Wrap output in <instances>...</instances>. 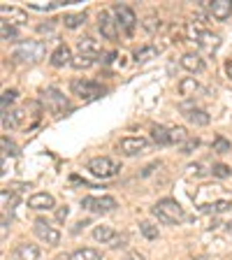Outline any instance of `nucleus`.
Wrapping results in <instances>:
<instances>
[{
  "mask_svg": "<svg viewBox=\"0 0 232 260\" xmlns=\"http://www.w3.org/2000/svg\"><path fill=\"white\" fill-rule=\"evenodd\" d=\"M197 146H200V140H197V137H188V140H186V144L181 146V153H193Z\"/></svg>",
  "mask_w": 232,
  "mask_h": 260,
  "instance_id": "37",
  "label": "nucleus"
},
{
  "mask_svg": "<svg viewBox=\"0 0 232 260\" xmlns=\"http://www.w3.org/2000/svg\"><path fill=\"white\" fill-rule=\"evenodd\" d=\"M125 244H128V235H114V239L109 242L112 249H123Z\"/></svg>",
  "mask_w": 232,
  "mask_h": 260,
  "instance_id": "38",
  "label": "nucleus"
},
{
  "mask_svg": "<svg viewBox=\"0 0 232 260\" xmlns=\"http://www.w3.org/2000/svg\"><path fill=\"white\" fill-rule=\"evenodd\" d=\"M7 153H10V156H16V144L14 142H10L7 140V135H3V156H7Z\"/></svg>",
  "mask_w": 232,
  "mask_h": 260,
  "instance_id": "35",
  "label": "nucleus"
},
{
  "mask_svg": "<svg viewBox=\"0 0 232 260\" xmlns=\"http://www.w3.org/2000/svg\"><path fill=\"white\" fill-rule=\"evenodd\" d=\"M32 228H35V235H38V237L42 239V242L51 244V246L60 242V233H58V230H56L54 225H51V223L47 221V218H38V221H35V225H32Z\"/></svg>",
  "mask_w": 232,
  "mask_h": 260,
  "instance_id": "8",
  "label": "nucleus"
},
{
  "mask_svg": "<svg viewBox=\"0 0 232 260\" xmlns=\"http://www.w3.org/2000/svg\"><path fill=\"white\" fill-rule=\"evenodd\" d=\"M158 54H160V49L153 47V44H146V47H142V49H137L135 51V60L137 63H146V60L156 58Z\"/></svg>",
  "mask_w": 232,
  "mask_h": 260,
  "instance_id": "22",
  "label": "nucleus"
},
{
  "mask_svg": "<svg viewBox=\"0 0 232 260\" xmlns=\"http://www.w3.org/2000/svg\"><path fill=\"white\" fill-rule=\"evenodd\" d=\"M16 260H38L40 258V249L35 244H19L14 251Z\"/></svg>",
  "mask_w": 232,
  "mask_h": 260,
  "instance_id": "16",
  "label": "nucleus"
},
{
  "mask_svg": "<svg viewBox=\"0 0 232 260\" xmlns=\"http://www.w3.org/2000/svg\"><path fill=\"white\" fill-rule=\"evenodd\" d=\"M144 28L149 32H158V28H160V19H156V16H146V19H144Z\"/></svg>",
  "mask_w": 232,
  "mask_h": 260,
  "instance_id": "36",
  "label": "nucleus"
},
{
  "mask_svg": "<svg viewBox=\"0 0 232 260\" xmlns=\"http://www.w3.org/2000/svg\"><path fill=\"white\" fill-rule=\"evenodd\" d=\"M23 116H26V112L23 109H14V112H7L3 114V125L5 128H19L23 121Z\"/></svg>",
  "mask_w": 232,
  "mask_h": 260,
  "instance_id": "20",
  "label": "nucleus"
},
{
  "mask_svg": "<svg viewBox=\"0 0 232 260\" xmlns=\"http://www.w3.org/2000/svg\"><path fill=\"white\" fill-rule=\"evenodd\" d=\"M81 207L93 214H109V211L116 209V200L112 195H103V198H95V195H86L81 198Z\"/></svg>",
  "mask_w": 232,
  "mask_h": 260,
  "instance_id": "5",
  "label": "nucleus"
},
{
  "mask_svg": "<svg viewBox=\"0 0 232 260\" xmlns=\"http://www.w3.org/2000/svg\"><path fill=\"white\" fill-rule=\"evenodd\" d=\"M97 28H100V32H103L105 40H116L119 38V23L114 21L109 12H100V16H97Z\"/></svg>",
  "mask_w": 232,
  "mask_h": 260,
  "instance_id": "11",
  "label": "nucleus"
},
{
  "mask_svg": "<svg viewBox=\"0 0 232 260\" xmlns=\"http://www.w3.org/2000/svg\"><path fill=\"white\" fill-rule=\"evenodd\" d=\"M0 38L5 40V42H12V40L19 38V32H16V28L12 26V23H0Z\"/></svg>",
  "mask_w": 232,
  "mask_h": 260,
  "instance_id": "30",
  "label": "nucleus"
},
{
  "mask_svg": "<svg viewBox=\"0 0 232 260\" xmlns=\"http://www.w3.org/2000/svg\"><path fill=\"white\" fill-rule=\"evenodd\" d=\"M54 26H56L54 21H47V23H40L38 30H40V32H51V30H54Z\"/></svg>",
  "mask_w": 232,
  "mask_h": 260,
  "instance_id": "41",
  "label": "nucleus"
},
{
  "mask_svg": "<svg viewBox=\"0 0 232 260\" xmlns=\"http://www.w3.org/2000/svg\"><path fill=\"white\" fill-rule=\"evenodd\" d=\"M77 47H79V54H86V56H97L103 51V44L95 38H81L77 42Z\"/></svg>",
  "mask_w": 232,
  "mask_h": 260,
  "instance_id": "13",
  "label": "nucleus"
},
{
  "mask_svg": "<svg viewBox=\"0 0 232 260\" xmlns=\"http://www.w3.org/2000/svg\"><path fill=\"white\" fill-rule=\"evenodd\" d=\"M114 16H116V23H119V28L125 32V35H132L135 32V26H137V16L135 12L130 10L128 5H121V3H116V5L112 7Z\"/></svg>",
  "mask_w": 232,
  "mask_h": 260,
  "instance_id": "6",
  "label": "nucleus"
},
{
  "mask_svg": "<svg viewBox=\"0 0 232 260\" xmlns=\"http://www.w3.org/2000/svg\"><path fill=\"white\" fill-rule=\"evenodd\" d=\"M56 260H72V255H58Z\"/></svg>",
  "mask_w": 232,
  "mask_h": 260,
  "instance_id": "44",
  "label": "nucleus"
},
{
  "mask_svg": "<svg viewBox=\"0 0 232 260\" xmlns=\"http://www.w3.org/2000/svg\"><path fill=\"white\" fill-rule=\"evenodd\" d=\"M68 216H70V207H68V205H63V207H56V221H58V223H63Z\"/></svg>",
  "mask_w": 232,
  "mask_h": 260,
  "instance_id": "40",
  "label": "nucleus"
},
{
  "mask_svg": "<svg viewBox=\"0 0 232 260\" xmlns=\"http://www.w3.org/2000/svg\"><path fill=\"white\" fill-rule=\"evenodd\" d=\"M202 7H207L209 14L214 16V19H218V21H225V19L232 16V0H214V3L205 0Z\"/></svg>",
  "mask_w": 232,
  "mask_h": 260,
  "instance_id": "9",
  "label": "nucleus"
},
{
  "mask_svg": "<svg viewBox=\"0 0 232 260\" xmlns=\"http://www.w3.org/2000/svg\"><path fill=\"white\" fill-rule=\"evenodd\" d=\"M211 174H214V177H218V179H227L232 174V168H230V165H225V162H216V165L211 168Z\"/></svg>",
  "mask_w": 232,
  "mask_h": 260,
  "instance_id": "31",
  "label": "nucleus"
},
{
  "mask_svg": "<svg viewBox=\"0 0 232 260\" xmlns=\"http://www.w3.org/2000/svg\"><path fill=\"white\" fill-rule=\"evenodd\" d=\"M42 100H44V107L54 114H60L63 109H68V98L60 91H56V88H47L42 93Z\"/></svg>",
  "mask_w": 232,
  "mask_h": 260,
  "instance_id": "7",
  "label": "nucleus"
},
{
  "mask_svg": "<svg viewBox=\"0 0 232 260\" xmlns=\"http://www.w3.org/2000/svg\"><path fill=\"white\" fill-rule=\"evenodd\" d=\"M0 14H3V21H5V23H16V26L28 23V14L23 10H19V7L3 5V7H0Z\"/></svg>",
  "mask_w": 232,
  "mask_h": 260,
  "instance_id": "12",
  "label": "nucleus"
},
{
  "mask_svg": "<svg viewBox=\"0 0 232 260\" xmlns=\"http://www.w3.org/2000/svg\"><path fill=\"white\" fill-rule=\"evenodd\" d=\"M197 260H207V258H197Z\"/></svg>",
  "mask_w": 232,
  "mask_h": 260,
  "instance_id": "46",
  "label": "nucleus"
},
{
  "mask_svg": "<svg viewBox=\"0 0 232 260\" xmlns=\"http://www.w3.org/2000/svg\"><path fill=\"white\" fill-rule=\"evenodd\" d=\"M209 207H211V211H214V214H223V211H227L232 205L227 200H216L214 205H209Z\"/></svg>",
  "mask_w": 232,
  "mask_h": 260,
  "instance_id": "39",
  "label": "nucleus"
},
{
  "mask_svg": "<svg viewBox=\"0 0 232 260\" xmlns=\"http://www.w3.org/2000/svg\"><path fill=\"white\" fill-rule=\"evenodd\" d=\"M28 207L30 209H54V198L49 193H35L28 198Z\"/></svg>",
  "mask_w": 232,
  "mask_h": 260,
  "instance_id": "15",
  "label": "nucleus"
},
{
  "mask_svg": "<svg viewBox=\"0 0 232 260\" xmlns=\"http://www.w3.org/2000/svg\"><path fill=\"white\" fill-rule=\"evenodd\" d=\"M225 72H227V77L232 79V60H227V63H225Z\"/></svg>",
  "mask_w": 232,
  "mask_h": 260,
  "instance_id": "43",
  "label": "nucleus"
},
{
  "mask_svg": "<svg viewBox=\"0 0 232 260\" xmlns=\"http://www.w3.org/2000/svg\"><path fill=\"white\" fill-rule=\"evenodd\" d=\"M197 91H200V84H197V79H195V77H184V79L179 81V95L193 98Z\"/></svg>",
  "mask_w": 232,
  "mask_h": 260,
  "instance_id": "18",
  "label": "nucleus"
},
{
  "mask_svg": "<svg viewBox=\"0 0 232 260\" xmlns=\"http://www.w3.org/2000/svg\"><path fill=\"white\" fill-rule=\"evenodd\" d=\"M60 21L65 23V28H79L86 21V12H77V14H65Z\"/></svg>",
  "mask_w": 232,
  "mask_h": 260,
  "instance_id": "25",
  "label": "nucleus"
},
{
  "mask_svg": "<svg viewBox=\"0 0 232 260\" xmlns=\"http://www.w3.org/2000/svg\"><path fill=\"white\" fill-rule=\"evenodd\" d=\"M72 260H103V255L95 249H77L72 253Z\"/></svg>",
  "mask_w": 232,
  "mask_h": 260,
  "instance_id": "27",
  "label": "nucleus"
},
{
  "mask_svg": "<svg viewBox=\"0 0 232 260\" xmlns=\"http://www.w3.org/2000/svg\"><path fill=\"white\" fill-rule=\"evenodd\" d=\"M44 54H47V44H44L42 40H28V42L19 44V47L14 49L12 58H14L16 63H38V60L44 58Z\"/></svg>",
  "mask_w": 232,
  "mask_h": 260,
  "instance_id": "2",
  "label": "nucleus"
},
{
  "mask_svg": "<svg viewBox=\"0 0 232 260\" xmlns=\"http://www.w3.org/2000/svg\"><path fill=\"white\" fill-rule=\"evenodd\" d=\"M72 93L81 100H97L107 93V88L100 84V81H91V79H75L72 81Z\"/></svg>",
  "mask_w": 232,
  "mask_h": 260,
  "instance_id": "4",
  "label": "nucleus"
},
{
  "mask_svg": "<svg viewBox=\"0 0 232 260\" xmlns=\"http://www.w3.org/2000/svg\"><path fill=\"white\" fill-rule=\"evenodd\" d=\"M60 3H28V7L30 10H38V12H49L54 10V7H58Z\"/></svg>",
  "mask_w": 232,
  "mask_h": 260,
  "instance_id": "34",
  "label": "nucleus"
},
{
  "mask_svg": "<svg viewBox=\"0 0 232 260\" xmlns=\"http://www.w3.org/2000/svg\"><path fill=\"white\" fill-rule=\"evenodd\" d=\"M181 65H184L188 72H202L205 70V60L200 54H184L181 56Z\"/></svg>",
  "mask_w": 232,
  "mask_h": 260,
  "instance_id": "17",
  "label": "nucleus"
},
{
  "mask_svg": "<svg viewBox=\"0 0 232 260\" xmlns=\"http://www.w3.org/2000/svg\"><path fill=\"white\" fill-rule=\"evenodd\" d=\"M72 58H75V56L70 54V47H68V44H60L58 49H54V54H51V65H54V68H63L65 63H72Z\"/></svg>",
  "mask_w": 232,
  "mask_h": 260,
  "instance_id": "14",
  "label": "nucleus"
},
{
  "mask_svg": "<svg viewBox=\"0 0 232 260\" xmlns=\"http://www.w3.org/2000/svg\"><path fill=\"white\" fill-rule=\"evenodd\" d=\"M151 211H153V216H156L158 221L168 223V225H174V223L184 221V207L179 205L177 200H172V198H162V200H158Z\"/></svg>",
  "mask_w": 232,
  "mask_h": 260,
  "instance_id": "1",
  "label": "nucleus"
},
{
  "mask_svg": "<svg viewBox=\"0 0 232 260\" xmlns=\"http://www.w3.org/2000/svg\"><path fill=\"white\" fill-rule=\"evenodd\" d=\"M151 140L156 142L158 146H168L172 144V140H170V130L162 128V125H153L151 128Z\"/></svg>",
  "mask_w": 232,
  "mask_h": 260,
  "instance_id": "21",
  "label": "nucleus"
},
{
  "mask_svg": "<svg viewBox=\"0 0 232 260\" xmlns=\"http://www.w3.org/2000/svg\"><path fill=\"white\" fill-rule=\"evenodd\" d=\"M186 119H188V123H193V125H209V121H211V116L205 112V109H188L186 112Z\"/></svg>",
  "mask_w": 232,
  "mask_h": 260,
  "instance_id": "19",
  "label": "nucleus"
},
{
  "mask_svg": "<svg viewBox=\"0 0 232 260\" xmlns=\"http://www.w3.org/2000/svg\"><path fill=\"white\" fill-rule=\"evenodd\" d=\"M86 170L93 174V177H100V179H112L119 174L121 165L116 160H112L109 156H97V158H91L86 165Z\"/></svg>",
  "mask_w": 232,
  "mask_h": 260,
  "instance_id": "3",
  "label": "nucleus"
},
{
  "mask_svg": "<svg viewBox=\"0 0 232 260\" xmlns=\"http://www.w3.org/2000/svg\"><path fill=\"white\" fill-rule=\"evenodd\" d=\"M140 233L144 235L146 239H149V242H153V239H158V225H153V223H149V221H142L140 223Z\"/></svg>",
  "mask_w": 232,
  "mask_h": 260,
  "instance_id": "29",
  "label": "nucleus"
},
{
  "mask_svg": "<svg viewBox=\"0 0 232 260\" xmlns=\"http://www.w3.org/2000/svg\"><path fill=\"white\" fill-rule=\"evenodd\" d=\"M197 44H202V47H207V49H216L218 44H221V40H218V35H214V32L202 30L200 38H197Z\"/></svg>",
  "mask_w": 232,
  "mask_h": 260,
  "instance_id": "24",
  "label": "nucleus"
},
{
  "mask_svg": "<svg viewBox=\"0 0 232 260\" xmlns=\"http://www.w3.org/2000/svg\"><path fill=\"white\" fill-rule=\"evenodd\" d=\"M146 146H149V140L144 137H123L119 142V151L123 156H137V153L146 151Z\"/></svg>",
  "mask_w": 232,
  "mask_h": 260,
  "instance_id": "10",
  "label": "nucleus"
},
{
  "mask_svg": "<svg viewBox=\"0 0 232 260\" xmlns=\"http://www.w3.org/2000/svg\"><path fill=\"white\" fill-rule=\"evenodd\" d=\"M116 56H119V54H116V51H109V54H107V58H105V65L114 63V58H116Z\"/></svg>",
  "mask_w": 232,
  "mask_h": 260,
  "instance_id": "42",
  "label": "nucleus"
},
{
  "mask_svg": "<svg viewBox=\"0 0 232 260\" xmlns=\"http://www.w3.org/2000/svg\"><path fill=\"white\" fill-rule=\"evenodd\" d=\"M14 100H16V91H14V88H7V91H3V114H7V107H10Z\"/></svg>",
  "mask_w": 232,
  "mask_h": 260,
  "instance_id": "33",
  "label": "nucleus"
},
{
  "mask_svg": "<svg viewBox=\"0 0 232 260\" xmlns=\"http://www.w3.org/2000/svg\"><path fill=\"white\" fill-rule=\"evenodd\" d=\"M170 140H172V144H186L188 133H186V128H181V125H174V128H170Z\"/></svg>",
  "mask_w": 232,
  "mask_h": 260,
  "instance_id": "28",
  "label": "nucleus"
},
{
  "mask_svg": "<svg viewBox=\"0 0 232 260\" xmlns=\"http://www.w3.org/2000/svg\"><path fill=\"white\" fill-rule=\"evenodd\" d=\"M211 149H214L216 153H227L230 151V142H227L223 135H218L216 140H214V144H211Z\"/></svg>",
  "mask_w": 232,
  "mask_h": 260,
  "instance_id": "32",
  "label": "nucleus"
},
{
  "mask_svg": "<svg viewBox=\"0 0 232 260\" xmlns=\"http://www.w3.org/2000/svg\"><path fill=\"white\" fill-rule=\"evenodd\" d=\"M93 239H95V242H103V244H109L114 239V230L109 225H97L95 230H93Z\"/></svg>",
  "mask_w": 232,
  "mask_h": 260,
  "instance_id": "23",
  "label": "nucleus"
},
{
  "mask_svg": "<svg viewBox=\"0 0 232 260\" xmlns=\"http://www.w3.org/2000/svg\"><path fill=\"white\" fill-rule=\"evenodd\" d=\"M95 63V56H86V54H77L75 58H72V68L75 70H86V68H91V65Z\"/></svg>",
  "mask_w": 232,
  "mask_h": 260,
  "instance_id": "26",
  "label": "nucleus"
},
{
  "mask_svg": "<svg viewBox=\"0 0 232 260\" xmlns=\"http://www.w3.org/2000/svg\"><path fill=\"white\" fill-rule=\"evenodd\" d=\"M225 225H227V230H230V233H232V221H230V223H225Z\"/></svg>",
  "mask_w": 232,
  "mask_h": 260,
  "instance_id": "45",
  "label": "nucleus"
}]
</instances>
